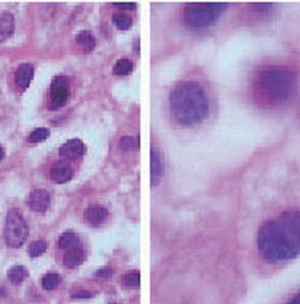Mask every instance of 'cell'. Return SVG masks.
<instances>
[{"mask_svg":"<svg viewBox=\"0 0 300 304\" xmlns=\"http://www.w3.org/2000/svg\"><path fill=\"white\" fill-rule=\"evenodd\" d=\"M258 250L270 262L287 261L300 255V210H288L260 228Z\"/></svg>","mask_w":300,"mask_h":304,"instance_id":"6da1fadb","label":"cell"},{"mask_svg":"<svg viewBox=\"0 0 300 304\" xmlns=\"http://www.w3.org/2000/svg\"><path fill=\"white\" fill-rule=\"evenodd\" d=\"M293 70L282 66H268L258 70L252 83V95L261 106L273 107L286 102L296 89Z\"/></svg>","mask_w":300,"mask_h":304,"instance_id":"7a4b0ae2","label":"cell"},{"mask_svg":"<svg viewBox=\"0 0 300 304\" xmlns=\"http://www.w3.org/2000/svg\"><path fill=\"white\" fill-rule=\"evenodd\" d=\"M172 116L184 126L200 123L208 115L209 105L204 90L196 82H182L170 94Z\"/></svg>","mask_w":300,"mask_h":304,"instance_id":"3957f363","label":"cell"},{"mask_svg":"<svg viewBox=\"0 0 300 304\" xmlns=\"http://www.w3.org/2000/svg\"><path fill=\"white\" fill-rule=\"evenodd\" d=\"M226 7V2H190L185 6L184 22L191 30H204L218 21Z\"/></svg>","mask_w":300,"mask_h":304,"instance_id":"277c9868","label":"cell"},{"mask_svg":"<svg viewBox=\"0 0 300 304\" xmlns=\"http://www.w3.org/2000/svg\"><path fill=\"white\" fill-rule=\"evenodd\" d=\"M28 235V227L25 218L16 209L9 210L4 228L5 243L10 248H21Z\"/></svg>","mask_w":300,"mask_h":304,"instance_id":"5b68a950","label":"cell"},{"mask_svg":"<svg viewBox=\"0 0 300 304\" xmlns=\"http://www.w3.org/2000/svg\"><path fill=\"white\" fill-rule=\"evenodd\" d=\"M69 96V80L67 77H57L51 84V108L58 110L65 105Z\"/></svg>","mask_w":300,"mask_h":304,"instance_id":"8992f818","label":"cell"},{"mask_svg":"<svg viewBox=\"0 0 300 304\" xmlns=\"http://www.w3.org/2000/svg\"><path fill=\"white\" fill-rule=\"evenodd\" d=\"M51 202V197L46 190L36 189L28 195L27 203L33 212H46Z\"/></svg>","mask_w":300,"mask_h":304,"instance_id":"52a82bcc","label":"cell"},{"mask_svg":"<svg viewBox=\"0 0 300 304\" xmlns=\"http://www.w3.org/2000/svg\"><path fill=\"white\" fill-rule=\"evenodd\" d=\"M85 153V145L80 139H70L65 142L59 149L61 157L69 160H75Z\"/></svg>","mask_w":300,"mask_h":304,"instance_id":"ba28073f","label":"cell"},{"mask_svg":"<svg viewBox=\"0 0 300 304\" xmlns=\"http://www.w3.org/2000/svg\"><path fill=\"white\" fill-rule=\"evenodd\" d=\"M108 212L102 206H91L85 210L84 219L91 227H99L107 219Z\"/></svg>","mask_w":300,"mask_h":304,"instance_id":"9c48e42d","label":"cell"},{"mask_svg":"<svg viewBox=\"0 0 300 304\" xmlns=\"http://www.w3.org/2000/svg\"><path fill=\"white\" fill-rule=\"evenodd\" d=\"M73 170L69 164L65 162H57L51 166V179L56 184H64L72 179Z\"/></svg>","mask_w":300,"mask_h":304,"instance_id":"30bf717a","label":"cell"},{"mask_svg":"<svg viewBox=\"0 0 300 304\" xmlns=\"http://www.w3.org/2000/svg\"><path fill=\"white\" fill-rule=\"evenodd\" d=\"M33 73H35V69H33L32 64H21V66L16 69V72H15V84L19 88H21V89L28 88V85L32 82Z\"/></svg>","mask_w":300,"mask_h":304,"instance_id":"8fae6325","label":"cell"},{"mask_svg":"<svg viewBox=\"0 0 300 304\" xmlns=\"http://www.w3.org/2000/svg\"><path fill=\"white\" fill-rule=\"evenodd\" d=\"M150 174H151V185L156 186L160 181L161 176L164 173V166L161 163L160 154L158 153V150H155L153 148L150 153Z\"/></svg>","mask_w":300,"mask_h":304,"instance_id":"7c38bea8","label":"cell"},{"mask_svg":"<svg viewBox=\"0 0 300 304\" xmlns=\"http://www.w3.org/2000/svg\"><path fill=\"white\" fill-rule=\"evenodd\" d=\"M15 31V19L14 15L9 12H4L0 15V42L10 37Z\"/></svg>","mask_w":300,"mask_h":304,"instance_id":"4fadbf2b","label":"cell"},{"mask_svg":"<svg viewBox=\"0 0 300 304\" xmlns=\"http://www.w3.org/2000/svg\"><path fill=\"white\" fill-rule=\"evenodd\" d=\"M84 259H85V253L84 250H83L82 246H80V248L65 251V255L63 257V264L65 267H68V269H75V267H78L79 265L83 264Z\"/></svg>","mask_w":300,"mask_h":304,"instance_id":"5bb4252c","label":"cell"},{"mask_svg":"<svg viewBox=\"0 0 300 304\" xmlns=\"http://www.w3.org/2000/svg\"><path fill=\"white\" fill-rule=\"evenodd\" d=\"M59 246L65 251L80 248V240L74 232L63 233L59 238Z\"/></svg>","mask_w":300,"mask_h":304,"instance_id":"9a60e30c","label":"cell"},{"mask_svg":"<svg viewBox=\"0 0 300 304\" xmlns=\"http://www.w3.org/2000/svg\"><path fill=\"white\" fill-rule=\"evenodd\" d=\"M77 42L82 46V48L85 52H91L94 51V48L96 47V40L94 37V35L89 31H83L79 35L77 36Z\"/></svg>","mask_w":300,"mask_h":304,"instance_id":"2e32d148","label":"cell"},{"mask_svg":"<svg viewBox=\"0 0 300 304\" xmlns=\"http://www.w3.org/2000/svg\"><path fill=\"white\" fill-rule=\"evenodd\" d=\"M7 276H9V280L11 281L12 283H21L22 281H25L28 276V271L25 269V267L21 266V265H16V266H12L11 269L9 270L7 272Z\"/></svg>","mask_w":300,"mask_h":304,"instance_id":"e0dca14e","label":"cell"},{"mask_svg":"<svg viewBox=\"0 0 300 304\" xmlns=\"http://www.w3.org/2000/svg\"><path fill=\"white\" fill-rule=\"evenodd\" d=\"M133 68H134V66H133L132 62H130L129 59L123 58L119 59V61L114 64L113 73L116 75H119V77H124V75L130 74Z\"/></svg>","mask_w":300,"mask_h":304,"instance_id":"ac0fdd59","label":"cell"},{"mask_svg":"<svg viewBox=\"0 0 300 304\" xmlns=\"http://www.w3.org/2000/svg\"><path fill=\"white\" fill-rule=\"evenodd\" d=\"M113 22L119 30H128L133 23L132 17L126 15L124 12H116L113 15Z\"/></svg>","mask_w":300,"mask_h":304,"instance_id":"d6986e66","label":"cell"},{"mask_svg":"<svg viewBox=\"0 0 300 304\" xmlns=\"http://www.w3.org/2000/svg\"><path fill=\"white\" fill-rule=\"evenodd\" d=\"M59 283H61V276L58 274H54V272L47 274L42 279V287L47 291L54 290V288L58 287Z\"/></svg>","mask_w":300,"mask_h":304,"instance_id":"ffe728a7","label":"cell"},{"mask_svg":"<svg viewBox=\"0 0 300 304\" xmlns=\"http://www.w3.org/2000/svg\"><path fill=\"white\" fill-rule=\"evenodd\" d=\"M119 148L122 150H137L139 148V138L133 136L122 137L119 140Z\"/></svg>","mask_w":300,"mask_h":304,"instance_id":"44dd1931","label":"cell"},{"mask_svg":"<svg viewBox=\"0 0 300 304\" xmlns=\"http://www.w3.org/2000/svg\"><path fill=\"white\" fill-rule=\"evenodd\" d=\"M47 250V243L44 240H36L32 241L28 246V254L32 257H37L42 255L44 251Z\"/></svg>","mask_w":300,"mask_h":304,"instance_id":"7402d4cb","label":"cell"},{"mask_svg":"<svg viewBox=\"0 0 300 304\" xmlns=\"http://www.w3.org/2000/svg\"><path fill=\"white\" fill-rule=\"evenodd\" d=\"M49 137V129L48 128H36L28 136V140L31 143H41L46 140Z\"/></svg>","mask_w":300,"mask_h":304,"instance_id":"603a6c76","label":"cell"},{"mask_svg":"<svg viewBox=\"0 0 300 304\" xmlns=\"http://www.w3.org/2000/svg\"><path fill=\"white\" fill-rule=\"evenodd\" d=\"M122 282L126 287H138L140 283V272L139 271H130L126 274L122 279Z\"/></svg>","mask_w":300,"mask_h":304,"instance_id":"cb8c5ba5","label":"cell"},{"mask_svg":"<svg viewBox=\"0 0 300 304\" xmlns=\"http://www.w3.org/2000/svg\"><path fill=\"white\" fill-rule=\"evenodd\" d=\"M113 275V270L111 267H103V269L99 270L96 272V276L98 277H103V279H107V277H111Z\"/></svg>","mask_w":300,"mask_h":304,"instance_id":"d4e9b609","label":"cell"},{"mask_svg":"<svg viewBox=\"0 0 300 304\" xmlns=\"http://www.w3.org/2000/svg\"><path fill=\"white\" fill-rule=\"evenodd\" d=\"M117 7H119V9H123V10H133L135 9V2H116Z\"/></svg>","mask_w":300,"mask_h":304,"instance_id":"484cf974","label":"cell"},{"mask_svg":"<svg viewBox=\"0 0 300 304\" xmlns=\"http://www.w3.org/2000/svg\"><path fill=\"white\" fill-rule=\"evenodd\" d=\"M74 298H89L91 297V293L89 292H77L74 296H73Z\"/></svg>","mask_w":300,"mask_h":304,"instance_id":"4316f807","label":"cell"},{"mask_svg":"<svg viewBox=\"0 0 300 304\" xmlns=\"http://www.w3.org/2000/svg\"><path fill=\"white\" fill-rule=\"evenodd\" d=\"M289 304H300V293H298V295L289 302Z\"/></svg>","mask_w":300,"mask_h":304,"instance_id":"83f0119b","label":"cell"},{"mask_svg":"<svg viewBox=\"0 0 300 304\" xmlns=\"http://www.w3.org/2000/svg\"><path fill=\"white\" fill-rule=\"evenodd\" d=\"M5 295H6L5 290L2 287H0V297H5Z\"/></svg>","mask_w":300,"mask_h":304,"instance_id":"f1b7e54d","label":"cell"},{"mask_svg":"<svg viewBox=\"0 0 300 304\" xmlns=\"http://www.w3.org/2000/svg\"><path fill=\"white\" fill-rule=\"evenodd\" d=\"M2 158H4V149H2L1 147H0V162L2 160Z\"/></svg>","mask_w":300,"mask_h":304,"instance_id":"f546056e","label":"cell"},{"mask_svg":"<svg viewBox=\"0 0 300 304\" xmlns=\"http://www.w3.org/2000/svg\"><path fill=\"white\" fill-rule=\"evenodd\" d=\"M111 304H117V303H111Z\"/></svg>","mask_w":300,"mask_h":304,"instance_id":"4dcf8cb0","label":"cell"}]
</instances>
